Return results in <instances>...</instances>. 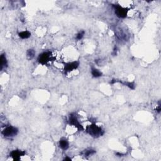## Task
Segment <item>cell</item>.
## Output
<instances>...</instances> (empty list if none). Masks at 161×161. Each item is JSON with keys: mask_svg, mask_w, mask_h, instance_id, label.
Returning <instances> with one entry per match:
<instances>
[{"mask_svg": "<svg viewBox=\"0 0 161 161\" xmlns=\"http://www.w3.org/2000/svg\"><path fill=\"white\" fill-rule=\"evenodd\" d=\"M87 130H88V132L93 137H98V136L102 135V133H101L102 130H101V128L98 126L97 125H94V124L90 125L88 128Z\"/></svg>", "mask_w": 161, "mask_h": 161, "instance_id": "cell-1", "label": "cell"}, {"mask_svg": "<svg viewBox=\"0 0 161 161\" xmlns=\"http://www.w3.org/2000/svg\"><path fill=\"white\" fill-rule=\"evenodd\" d=\"M17 133H18V130L17 128L13 126H8L2 132L3 135L6 137H14L17 134Z\"/></svg>", "mask_w": 161, "mask_h": 161, "instance_id": "cell-2", "label": "cell"}, {"mask_svg": "<svg viewBox=\"0 0 161 161\" xmlns=\"http://www.w3.org/2000/svg\"><path fill=\"white\" fill-rule=\"evenodd\" d=\"M50 59H51V54L49 52H43L40 54L38 58V60L40 64H45L49 61Z\"/></svg>", "mask_w": 161, "mask_h": 161, "instance_id": "cell-3", "label": "cell"}, {"mask_svg": "<svg viewBox=\"0 0 161 161\" xmlns=\"http://www.w3.org/2000/svg\"><path fill=\"white\" fill-rule=\"evenodd\" d=\"M115 13L120 18H125L126 17V14H127L126 9L123 8L120 6H116Z\"/></svg>", "mask_w": 161, "mask_h": 161, "instance_id": "cell-4", "label": "cell"}, {"mask_svg": "<svg viewBox=\"0 0 161 161\" xmlns=\"http://www.w3.org/2000/svg\"><path fill=\"white\" fill-rule=\"evenodd\" d=\"M79 63L77 62H73L71 63H68L65 66V72H71V71H73L74 69H77V67H78Z\"/></svg>", "mask_w": 161, "mask_h": 161, "instance_id": "cell-5", "label": "cell"}, {"mask_svg": "<svg viewBox=\"0 0 161 161\" xmlns=\"http://www.w3.org/2000/svg\"><path fill=\"white\" fill-rule=\"evenodd\" d=\"M69 122L71 125H74V126H75L76 127H77V128L81 129V125H80L77 117H76L75 115H71L70 116Z\"/></svg>", "mask_w": 161, "mask_h": 161, "instance_id": "cell-6", "label": "cell"}, {"mask_svg": "<svg viewBox=\"0 0 161 161\" xmlns=\"http://www.w3.org/2000/svg\"><path fill=\"white\" fill-rule=\"evenodd\" d=\"M25 153L22 151H18V150H14L11 152V156L13 157V159L15 160H19L20 156L24 155Z\"/></svg>", "mask_w": 161, "mask_h": 161, "instance_id": "cell-7", "label": "cell"}, {"mask_svg": "<svg viewBox=\"0 0 161 161\" xmlns=\"http://www.w3.org/2000/svg\"><path fill=\"white\" fill-rule=\"evenodd\" d=\"M59 146H60V147L62 149L66 150L69 147V142H67V140L62 139L59 142Z\"/></svg>", "mask_w": 161, "mask_h": 161, "instance_id": "cell-8", "label": "cell"}, {"mask_svg": "<svg viewBox=\"0 0 161 161\" xmlns=\"http://www.w3.org/2000/svg\"><path fill=\"white\" fill-rule=\"evenodd\" d=\"M7 64V61H6V56L5 54H2L0 57V66H1V70L3 69L4 67Z\"/></svg>", "mask_w": 161, "mask_h": 161, "instance_id": "cell-9", "label": "cell"}, {"mask_svg": "<svg viewBox=\"0 0 161 161\" xmlns=\"http://www.w3.org/2000/svg\"><path fill=\"white\" fill-rule=\"evenodd\" d=\"M30 35H31V34L28 31H22V32L18 34L19 37L22 38V39H27V38H28L30 36Z\"/></svg>", "mask_w": 161, "mask_h": 161, "instance_id": "cell-10", "label": "cell"}, {"mask_svg": "<svg viewBox=\"0 0 161 161\" xmlns=\"http://www.w3.org/2000/svg\"><path fill=\"white\" fill-rule=\"evenodd\" d=\"M91 72L92 75H93L94 77H100V76H101V75H102V73H101L99 70L96 69H93Z\"/></svg>", "mask_w": 161, "mask_h": 161, "instance_id": "cell-11", "label": "cell"}, {"mask_svg": "<svg viewBox=\"0 0 161 161\" xmlns=\"http://www.w3.org/2000/svg\"><path fill=\"white\" fill-rule=\"evenodd\" d=\"M27 57L29 59H31L35 55V51L33 49H30L27 51Z\"/></svg>", "mask_w": 161, "mask_h": 161, "instance_id": "cell-12", "label": "cell"}, {"mask_svg": "<svg viewBox=\"0 0 161 161\" xmlns=\"http://www.w3.org/2000/svg\"><path fill=\"white\" fill-rule=\"evenodd\" d=\"M94 153H95L94 150H86V151L85 152V154H84V155H85V156H89V155L94 154Z\"/></svg>", "mask_w": 161, "mask_h": 161, "instance_id": "cell-13", "label": "cell"}, {"mask_svg": "<svg viewBox=\"0 0 161 161\" xmlns=\"http://www.w3.org/2000/svg\"><path fill=\"white\" fill-rule=\"evenodd\" d=\"M84 31H80V32L77 35V37H76L77 39H78V40H80V39L83 37V36H84Z\"/></svg>", "mask_w": 161, "mask_h": 161, "instance_id": "cell-14", "label": "cell"}, {"mask_svg": "<svg viewBox=\"0 0 161 161\" xmlns=\"http://www.w3.org/2000/svg\"><path fill=\"white\" fill-rule=\"evenodd\" d=\"M126 85L127 86H128L130 88H131V89H134L135 86H134V83H126Z\"/></svg>", "mask_w": 161, "mask_h": 161, "instance_id": "cell-15", "label": "cell"}]
</instances>
